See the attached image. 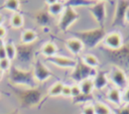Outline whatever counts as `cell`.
<instances>
[{
    "label": "cell",
    "instance_id": "obj_13",
    "mask_svg": "<svg viewBox=\"0 0 129 114\" xmlns=\"http://www.w3.org/2000/svg\"><path fill=\"white\" fill-rule=\"evenodd\" d=\"M93 82H94L95 90H98V91L105 89L106 87H108L110 83L108 79V74L105 72H97V74L93 78Z\"/></svg>",
    "mask_w": 129,
    "mask_h": 114
},
{
    "label": "cell",
    "instance_id": "obj_4",
    "mask_svg": "<svg viewBox=\"0 0 129 114\" xmlns=\"http://www.w3.org/2000/svg\"><path fill=\"white\" fill-rule=\"evenodd\" d=\"M108 79L113 87L120 90H123L128 86V75L120 67L113 66L108 73Z\"/></svg>",
    "mask_w": 129,
    "mask_h": 114
},
{
    "label": "cell",
    "instance_id": "obj_7",
    "mask_svg": "<svg viewBox=\"0 0 129 114\" xmlns=\"http://www.w3.org/2000/svg\"><path fill=\"white\" fill-rule=\"evenodd\" d=\"M102 41H103L104 46H106L110 50H119L124 44L123 35L121 32L117 30L106 33Z\"/></svg>",
    "mask_w": 129,
    "mask_h": 114
},
{
    "label": "cell",
    "instance_id": "obj_36",
    "mask_svg": "<svg viewBox=\"0 0 129 114\" xmlns=\"http://www.w3.org/2000/svg\"><path fill=\"white\" fill-rule=\"evenodd\" d=\"M5 35H6V29L3 26H0V39L3 40V38L5 37Z\"/></svg>",
    "mask_w": 129,
    "mask_h": 114
},
{
    "label": "cell",
    "instance_id": "obj_3",
    "mask_svg": "<svg viewBox=\"0 0 129 114\" xmlns=\"http://www.w3.org/2000/svg\"><path fill=\"white\" fill-rule=\"evenodd\" d=\"M73 35L76 36V38L80 39L85 47L93 48L95 47L100 41L103 40L104 36L106 35V32L101 28H97L94 30L89 31H82V32H72Z\"/></svg>",
    "mask_w": 129,
    "mask_h": 114
},
{
    "label": "cell",
    "instance_id": "obj_26",
    "mask_svg": "<svg viewBox=\"0 0 129 114\" xmlns=\"http://www.w3.org/2000/svg\"><path fill=\"white\" fill-rule=\"evenodd\" d=\"M23 16L20 13H13L10 18V24L14 28H20L23 25Z\"/></svg>",
    "mask_w": 129,
    "mask_h": 114
},
{
    "label": "cell",
    "instance_id": "obj_37",
    "mask_svg": "<svg viewBox=\"0 0 129 114\" xmlns=\"http://www.w3.org/2000/svg\"><path fill=\"white\" fill-rule=\"evenodd\" d=\"M44 2L47 4V6H50V5L54 4V3L56 2V0H46V1H44Z\"/></svg>",
    "mask_w": 129,
    "mask_h": 114
},
{
    "label": "cell",
    "instance_id": "obj_30",
    "mask_svg": "<svg viewBox=\"0 0 129 114\" xmlns=\"http://www.w3.org/2000/svg\"><path fill=\"white\" fill-rule=\"evenodd\" d=\"M82 114H95L93 104H87L82 108Z\"/></svg>",
    "mask_w": 129,
    "mask_h": 114
},
{
    "label": "cell",
    "instance_id": "obj_24",
    "mask_svg": "<svg viewBox=\"0 0 129 114\" xmlns=\"http://www.w3.org/2000/svg\"><path fill=\"white\" fill-rule=\"evenodd\" d=\"M5 52H6V58L11 62L15 59L16 56V46L12 41H8L5 43Z\"/></svg>",
    "mask_w": 129,
    "mask_h": 114
},
{
    "label": "cell",
    "instance_id": "obj_29",
    "mask_svg": "<svg viewBox=\"0 0 129 114\" xmlns=\"http://www.w3.org/2000/svg\"><path fill=\"white\" fill-rule=\"evenodd\" d=\"M122 101L123 105H129V86L122 90Z\"/></svg>",
    "mask_w": 129,
    "mask_h": 114
},
{
    "label": "cell",
    "instance_id": "obj_1",
    "mask_svg": "<svg viewBox=\"0 0 129 114\" xmlns=\"http://www.w3.org/2000/svg\"><path fill=\"white\" fill-rule=\"evenodd\" d=\"M9 87L14 92L22 108H30L34 105H37L42 98V88L36 87L33 89L31 88L19 89L11 86L10 84H9Z\"/></svg>",
    "mask_w": 129,
    "mask_h": 114
},
{
    "label": "cell",
    "instance_id": "obj_32",
    "mask_svg": "<svg viewBox=\"0 0 129 114\" xmlns=\"http://www.w3.org/2000/svg\"><path fill=\"white\" fill-rule=\"evenodd\" d=\"M90 98H91V99H93V97H92V96H86V95L81 94L79 97H77V98H75V99H74V103H84V102H87Z\"/></svg>",
    "mask_w": 129,
    "mask_h": 114
},
{
    "label": "cell",
    "instance_id": "obj_25",
    "mask_svg": "<svg viewBox=\"0 0 129 114\" xmlns=\"http://www.w3.org/2000/svg\"><path fill=\"white\" fill-rule=\"evenodd\" d=\"M62 87H63V84H62L61 82H56V83H54V84L50 87L47 96H48V97H57V96L61 95Z\"/></svg>",
    "mask_w": 129,
    "mask_h": 114
},
{
    "label": "cell",
    "instance_id": "obj_23",
    "mask_svg": "<svg viewBox=\"0 0 129 114\" xmlns=\"http://www.w3.org/2000/svg\"><path fill=\"white\" fill-rule=\"evenodd\" d=\"M19 7H20V2L18 0H7L4 2V4L2 5L1 8L12 11L14 13H18Z\"/></svg>",
    "mask_w": 129,
    "mask_h": 114
},
{
    "label": "cell",
    "instance_id": "obj_22",
    "mask_svg": "<svg viewBox=\"0 0 129 114\" xmlns=\"http://www.w3.org/2000/svg\"><path fill=\"white\" fill-rule=\"evenodd\" d=\"M63 10H64L63 3L58 2V1H56L54 4L48 6V8H47V12L49 13V15H52V16H57L59 14H62Z\"/></svg>",
    "mask_w": 129,
    "mask_h": 114
},
{
    "label": "cell",
    "instance_id": "obj_38",
    "mask_svg": "<svg viewBox=\"0 0 129 114\" xmlns=\"http://www.w3.org/2000/svg\"><path fill=\"white\" fill-rule=\"evenodd\" d=\"M3 22H4V18H3V16L0 14V26H2Z\"/></svg>",
    "mask_w": 129,
    "mask_h": 114
},
{
    "label": "cell",
    "instance_id": "obj_15",
    "mask_svg": "<svg viewBox=\"0 0 129 114\" xmlns=\"http://www.w3.org/2000/svg\"><path fill=\"white\" fill-rule=\"evenodd\" d=\"M79 86H80V89H81L82 94L83 95H86V96H92L93 91L95 90L93 79H86V80L80 82L79 83Z\"/></svg>",
    "mask_w": 129,
    "mask_h": 114
},
{
    "label": "cell",
    "instance_id": "obj_39",
    "mask_svg": "<svg viewBox=\"0 0 129 114\" xmlns=\"http://www.w3.org/2000/svg\"><path fill=\"white\" fill-rule=\"evenodd\" d=\"M2 77H3V72L0 70V81H1V79H2Z\"/></svg>",
    "mask_w": 129,
    "mask_h": 114
},
{
    "label": "cell",
    "instance_id": "obj_21",
    "mask_svg": "<svg viewBox=\"0 0 129 114\" xmlns=\"http://www.w3.org/2000/svg\"><path fill=\"white\" fill-rule=\"evenodd\" d=\"M95 3V1H85V0H69L66 1L63 3L64 7H71V8H75V7H79V6H92Z\"/></svg>",
    "mask_w": 129,
    "mask_h": 114
},
{
    "label": "cell",
    "instance_id": "obj_19",
    "mask_svg": "<svg viewBox=\"0 0 129 114\" xmlns=\"http://www.w3.org/2000/svg\"><path fill=\"white\" fill-rule=\"evenodd\" d=\"M56 52H57V47L55 46V44L53 42L47 41L41 47V53L45 58H50V56L56 55Z\"/></svg>",
    "mask_w": 129,
    "mask_h": 114
},
{
    "label": "cell",
    "instance_id": "obj_31",
    "mask_svg": "<svg viewBox=\"0 0 129 114\" xmlns=\"http://www.w3.org/2000/svg\"><path fill=\"white\" fill-rule=\"evenodd\" d=\"M114 114H129V105H122L114 110Z\"/></svg>",
    "mask_w": 129,
    "mask_h": 114
},
{
    "label": "cell",
    "instance_id": "obj_5",
    "mask_svg": "<svg viewBox=\"0 0 129 114\" xmlns=\"http://www.w3.org/2000/svg\"><path fill=\"white\" fill-rule=\"evenodd\" d=\"M96 74H97V70L89 68L82 62V60H80V61H77V65L73 69L71 78L75 82L80 83L86 79H93Z\"/></svg>",
    "mask_w": 129,
    "mask_h": 114
},
{
    "label": "cell",
    "instance_id": "obj_17",
    "mask_svg": "<svg viewBox=\"0 0 129 114\" xmlns=\"http://www.w3.org/2000/svg\"><path fill=\"white\" fill-rule=\"evenodd\" d=\"M93 106L95 109V114H114V110L112 109V107L104 102H94Z\"/></svg>",
    "mask_w": 129,
    "mask_h": 114
},
{
    "label": "cell",
    "instance_id": "obj_18",
    "mask_svg": "<svg viewBox=\"0 0 129 114\" xmlns=\"http://www.w3.org/2000/svg\"><path fill=\"white\" fill-rule=\"evenodd\" d=\"M82 62H83L86 66H88L89 68L94 69V70H97V69L99 68V66H100V61H99V59H98L96 55L91 54V53L85 54V55L82 58Z\"/></svg>",
    "mask_w": 129,
    "mask_h": 114
},
{
    "label": "cell",
    "instance_id": "obj_9",
    "mask_svg": "<svg viewBox=\"0 0 129 114\" xmlns=\"http://www.w3.org/2000/svg\"><path fill=\"white\" fill-rule=\"evenodd\" d=\"M32 72H33V77H34L35 81L39 82V83H43L48 78L53 76V74L40 62V60H36L35 61Z\"/></svg>",
    "mask_w": 129,
    "mask_h": 114
},
{
    "label": "cell",
    "instance_id": "obj_11",
    "mask_svg": "<svg viewBox=\"0 0 129 114\" xmlns=\"http://www.w3.org/2000/svg\"><path fill=\"white\" fill-rule=\"evenodd\" d=\"M92 15L96 19V21L103 26L106 18V8H105V2L100 1V2H95L92 6L89 7Z\"/></svg>",
    "mask_w": 129,
    "mask_h": 114
},
{
    "label": "cell",
    "instance_id": "obj_34",
    "mask_svg": "<svg viewBox=\"0 0 129 114\" xmlns=\"http://www.w3.org/2000/svg\"><path fill=\"white\" fill-rule=\"evenodd\" d=\"M6 58V52H5V43L2 39H0V60Z\"/></svg>",
    "mask_w": 129,
    "mask_h": 114
},
{
    "label": "cell",
    "instance_id": "obj_10",
    "mask_svg": "<svg viewBox=\"0 0 129 114\" xmlns=\"http://www.w3.org/2000/svg\"><path fill=\"white\" fill-rule=\"evenodd\" d=\"M106 100L108 103L113 105L115 108H119L123 105L122 101V90L111 86L106 92Z\"/></svg>",
    "mask_w": 129,
    "mask_h": 114
},
{
    "label": "cell",
    "instance_id": "obj_40",
    "mask_svg": "<svg viewBox=\"0 0 129 114\" xmlns=\"http://www.w3.org/2000/svg\"><path fill=\"white\" fill-rule=\"evenodd\" d=\"M10 114H19V113H18V111H16V110H15V111H13V112H11Z\"/></svg>",
    "mask_w": 129,
    "mask_h": 114
},
{
    "label": "cell",
    "instance_id": "obj_35",
    "mask_svg": "<svg viewBox=\"0 0 129 114\" xmlns=\"http://www.w3.org/2000/svg\"><path fill=\"white\" fill-rule=\"evenodd\" d=\"M123 20L127 23H129V5L125 7L124 9V14H123Z\"/></svg>",
    "mask_w": 129,
    "mask_h": 114
},
{
    "label": "cell",
    "instance_id": "obj_20",
    "mask_svg": "<svg viewBox=\"0 0 129 114\" xmlns=\"http://www.w3.org/2000/svg\"><path fill=\"white\" fill-rule=\"evenodd\" d=\"M36 38H37V35H36L35 31L30 30V29L24 30L21 33V37H20L21 43H23V44H32Z\"/></svg>",
    "mask_w": 129,
    "mask_h": 114
},
{
    "label": "cell",
    "instance_id": "obj_14",
    "mask_svg": "<svg viewBox=\"0 0 129 114\" xmlns=\"http://www.w3.org/2000/svg\"><path fill=\"white\" fill-rule=\"evenodd\" d=\"M66 46H67V48L70 50V52L73 53L74 55L80 54V53L82 52V50L84 49V47H85L84 44H83V42H82L80 39L76 38V37L68 39V40L66 41Z\"/></svg>",
    "mask_w": 129,
    "mask_h": 114
},
{
    "label": "cell",
    "instance_id": "obj_16",
    "mask_svg": "<svg viewBox=\"0 0 129 114\" xmlns=\"http://www.w3.org/2000/svg\"><path fill=\"white\" fill-rule=\"evenodd\" d=\"M33 18L35 19L36 23L41 25V26H46L49 24L50 22V17H49V13L45 10H40V11H37L34 15H33Z\"/></svg>",
    "mask_w": 129,
    "mask_h": 114
},
{
    "label": "cell",
    "instance_id": "obj_6",
    "mask_svg": "<svg viewBox=\"0 0 129 114\" xmlns=\"http://www.w3.org/2000/svg\"><path fill=\"white\" fill-rule=\"evenodd\" d=\"M16 46V56L15 59L19 64L30 65L34 58L35 46L34 44H23L19 43Z\"/></svg>",
    "mask_w": 129,
    "mask_h": 114
},
{
    "label": "cell",
    "instance_id": "obj_8",
    "mask_svg": "<svg viewBox=\"0 0 129 114\" xmlns=\"http://www.w3.org/2000/svg\"><path fill=\"white\" fill-rule=\"evenodd\" d=\"M80 15L77 13V11L74 8L71 7H64V10L61 14V17L58 21V29L60 31H66L74 22H76L79 19Z\"/></svg>",
    "mask_w": 129,
    "mask_h": 114
},
{
    "label": "cell",
    "instance_id": "obj_12",
    "mask_svg": "<svg viewBox=\"0 0 129 114\" xmlns=\"http://www.w3.org/2000/svg\"><path fill=\"white\" fill-rule=\"evenodd\" d=\"M46 61L59 68H64V69H74L77 65V61L75 59L61 56V55H53L50 58H46Z\"/></svg>",
    "mask_w": 129,
    "mask_h": 114
},
{
    "label": "cell",
    "instance_id": "obj_41",
    "mask_svg": "<svg viewBox=\"0 0 129 114\" xmlns=\"http://www.w3.org/2000/svg\"><path fill=\"white\" fill-rule=\"evenodd\" d=\"M128 86H129V75H128Z\"/></svg>",
    "mask_w": 129,
    "mask_h": 114
},
{
    "label": "cell",
    "instance_id": "obj_2",
    "mask_svg": "<svg viewBox=\"0 0 129 114\" xmlns=\"http://www.w3.org/2000/svg\"><path fill=\"white\" fill-rule=\"evenodd\" d=\"M9 82L13 85H19V86H25L27 88H36L37 82L35 81L33 77L32 70L23 71L16 66H11L9 70Z\"/></svg>",
    "mask_w": 129,
    "mask_h": 114
},
{
    "label": "cell",
    "instance_id": "obj_27",
    "mask_svg": "<svg viewBox=\"0 0 129 114\" xmlns=\"http://www.w3.org/2000/svg\"><path fill=\"white\" fill-rule=\"evenodd\" d=\"M10 68H11V62H10L7 58L0 60V70H1L2 72L9 71Z\"/></svg>",
    "mask_w": 129,
    "mask_h": 114
},
{
    "label": "cell",
    "instance_id": "obj_28",
    "mask_svg": "<svg viewBox=\"0 0 129 114\" xmlns=\"http://www.w3.org/2000/svg\"><path fill=\"white\" fill-rule=\"evenodd\" d=\"M81 94H82V92H81L79 84H75V85L71 86V97H73L75 99V98L79 97Z\"/></svg>",
    "mask_w": 129,
    "mask_h": 114
},
{
    "label": "cell",
    "instance_id": "obj_33",
    "mask_svg": "<svg viewBox=\"0 0 129 114\" xmlns=\"http://www.w3.org/2000/svg\"><path fill=\"white\" fill-rule=\"evenodd\" d=\"M61 96L63 97H71V86L63 85L61 90Z\"/></svg>",
    "mask_w": 129,
    "mask_h": 114
}]
</instances>
